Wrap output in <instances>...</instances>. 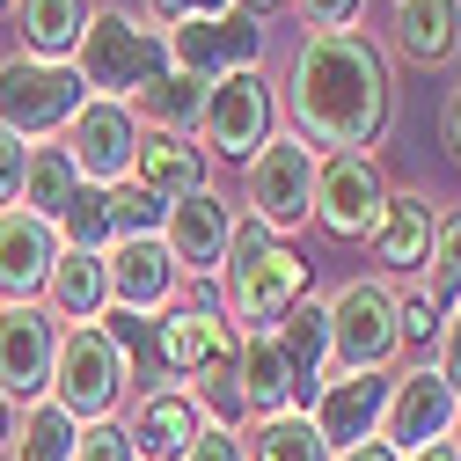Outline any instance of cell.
Masks as SVG:
<instances>
[{"label": "cell", "mask_w": 461, "mask_h": 461, "mask_svg": "<svg viewBox=\"0 0 461 461\" xmlns=\"http://www.w3.org/2000/svg\"><path fill=\"white\" fill-rule=\"evenodd\" d=\"M140 140H147V125L132 118V103H103V95H88V103L74 110V125L59 132V147H67V161H74V176L95 184V191L132 184Z\"/></svg>", "instance_id": "10"}, {"label": "cell", "mask_w": 461, "mask_h": 461, "mask_svg": "<svg viewBox=\"0 0 461 461\" xmlns=\"http://www.w3.org/2000/svg\"><path fill=\"white\" fill-rule=\"evenodd\" d=\"M168 67V30H154L147 15H132V8H95V23H88V37H81V51H74V74L88 81V95H103V103H132V95H147Z\"/></svg>", "instance_id": "3"}, {"label": "cell", "mask_w": 461, "mask_h": 461, "mask_svg": "<svg viewBox=\"0 0 461 461\" xmlns=\"http://www.w3.org/2000/svg\"><path fill=\"white\" fill-rule=\"evenodd\" d=\"M176 461H242V432H227V425H198V439H191Z\"/></svg>", "instance_id": "39"}, {"label": "cell", "mask_w": 461, "mask_h": 461, "mask_svg": "<svg viewBox=\"0 0 461 461\" xmlns=\"http://www.w3.org/2000/svg\"><path fill=\"white\" fill-rule=\"evenodd\" d=\"M235 198L227 191H191V198H176L168 205V220H161V249L176 257V271L184 278H220V264H227V242H235Z\"/></svg>", "instance_id": "12"}, {"label": "cell", "mask_w": 461, "mask_h": 461, "mask_svg": "<svg viewBox=\"0 0 461 461\" xmlns=\"http://www.w3.org/2000/svg\"><path fill=\"white\" fill-rule=\"evenodd\" d=\"M8 15H15V37H23L30 59L74 67V51H81V37L95 23V0H15Z\"/></svg>", "instance_id": "22"}, {"label": "cell", "mask_w": 461, "mask_h": 461, "mask_svg": "<svg viewBox=\"0 0 461 461\" xmlns=\"http://www.w3.org/2000/svg\"><path fill=\"white\" fill-rule=\"evenodd\" d=\"M168 59L198 81H220V74H242L264 59V23L227 8V15H205V23H176L168 30Z\"/></svg>", "instance_id": "15"}, {"label": "cell", "mask_w": 461, "mask_h": 461, "mask_svg": "<svg viewBox=\"0 0 461 461\" xmlns=\"http://www.w3.org/2000/svg\"><path fill=\"white\" fill-rule=\"evenodd\" d=\"M315 168H322V154H315L308 140L271 132V140L242 161V205H249V220L271 227L278 242L294 235V227H308V220H315Z\"/></svg>", "instance_id": "6"}, {"label": "cell", "mask_w": 461, "mask_h": 461, "mask_svg": "<svg viewBox=\"0 0 461 461\" xmlns=\"http://www.w3.org/2000/svg\"><path fill=\"white\" fill-rule=\"evenodd\" d=\"M388 44L411 67L461 59V0H395V8H388Z\"/></svg>", "instance_id": "19"}, {"label": "cell", "mask_w": 461, "mask_h": 461, "mask_svg": "<svg viewBox=\"0 0 461 461\" xmlns=\"http://www.w3.org/2000/svg\"><path fill=\"white\" fill-rule=\"evenodd\" d=\"M168 205L147 191V184H118L110 191V242H132V235H161Z\"/></svg>", "instance_id": "33"}, {"label": "cell", "mask_w": 461, "mask_h": 461, "mask_svg": "<svg viewBox=\"0 0 461 461\" xmlns=\"http://www.w3.org/2000/svg\"><path fill=\"white\" fill-rule=\"evenodd\" d=\"M198 402L184 395V388H147V395H132V454L140 461H176L191 439H198Z\"/></svg>", "instance_id": "20"}, {"label": "cell", "mask_w": 461, "mask_h": 461, "mask_svg": "<svg viewBox=\"0 0 461 461\" xmlns=\"http://www.w3.org/2000/svg\"><path fill=\"white\" fill-rule=\"evenodd\" d=\"M74 461H140V454H132V432L118 418H103V425L74 432Z\"/></svg>", "instance_id": "34"}, {"label": "cell", "mask_w": 461, "mask_h": 461, "mask_svg": "<svg viewBox=\"0 0 461 461\" xmlns=\"http://www.w3.org/2000/svg\"><path fill=\"white\" fill-rule=\"evenodd\" d=\"M278 132V81H264V67H242V74H220L205 88V110H198V147L205 161H249L264 140Z\"/></svg>", "instance_id": "8"}, {"label": "cell", "mask_w": 461, "mask_h": 461, "mask_svg": "<svg viewBox=\"0 0 461 461\" xmlns=\"http://www.w3.org/2000/svg\"><path fill=\"white\" fill-rule=\"evenodd\" d=\"M74 191H81V176H74L67 147H59V140H51V147H30V168H23V198H15V205L59 227V220H67V205H74Z\"/></svg>", "instance_id": "29"}, {"label": "cell", "mask_w": 461, "mask_h": 461, "mask_svg": "<svg viewBox=\"0 0 461 461\" xmlns=\"http://www.w3.org/2000/svg\"><path fill=\"white\" fill-rule=\"evenodd\" d=\"M125 395H132V366H125V352L103 337V322H74V330L59 337L51 402H59L74 425H103V418H118Z\"/></svg>", "instance_id": "7"}, {"label": "cell", "mask_w": 461, "mask_h": 461, "mask_svg": "<svg viewBox=\"0 0 461 461\" xmlns=\"http://www.w3.org/2000/svg\"><path fill=\"white\" fill-rule=\"evenodd\" d=\"M388 212V176L374 154H322L315 168V220L344 242H366Z\"/></svg>", "instance_id": "11"}, {"label": "cell", "mask_w": 461, "mask_h": 461, "mask_svg": "<svg viewBox=\"0 0 461 461\" xmlns=\"http://www.w3.org/2000/svg\"><path fill=\"white\" fill-rule=\"evenodd\" d=\"M330 315V374H388L402 352V294L388 278H344L322 301Z\"/></svg>", "instance_id": "4"}, {"label": "cell", "mask_w": 461, "mask_h": 461, "mask_svg": "<svg viewBox=\"0 0 461 461\" xmlns=\"http://www.w3.org/2000/svg\"><path fill=\"white\" fill-rule=\"evenodd\" d=\"M15 425H23V411H15V402H8V395H0V454H8V447H15Z\"/></svg>", "instance_id": "43"}, {"label": "cell", "mask_w": 461, "mask_h": 461, "mask_svg": "<svg viewBox=\"0 0 461 461\" xmlns=\"http://www.w3.org/2000/svg\"><path fill=\"white\" fill-rule=\"evenodd\" d=\"M59 242L67 249H110V191H95V184H81L74 191V205H67V220H59Z\"/></svg>", "instance_id": "32"}, {"label": "cell", "mask_w": 461, "mask_h": 461, "mask_svg": "<svg viewBox=\"0 0 461 461\" xmlns=\"http://www.w3.org/2000/svg\"><path fill=\"white\" fill-rule=\"evenodd\" d=\"M74 418L59 411V402H30L23 411V425H15V461H74Z\"/></svg>", "instance_id": "30"}, {"label": "cell", "mask_w": 461, "mask_h": 461, "mask_svg": "<svg viewBox=\"0 0 461 461\" xmlns=\"http://www.w3.org/2000/svg\"><path fill=\"white\" fill-rule=\"evenodd\" d=\"M23 168H30V147H23L8 125H0V212L23 198Z\"/></svg>", "instance_id": "37"}, {"label": "cell", "mask_w": 461, "mask_h": 461, "mask_svg": "<svg viewBox=\"0 0 461 461\" xmlns=\"http://www.w3.org/2000/svg\"><path fill=\"white\" fill-rule=\"evenodd\" d=\"M59 249L67 242H59V227H51V220L8 205V212H0V301H37L44 278H51V264H59Z\"/></svg>", "instance_id": "18"}, {"label": "cell", "mask_w": 461, "mask_h": 461, "mask_svg": "<svg viewBox=\"0 0 461 461\" xmlns=\"http://www.w3.org/2000/svg\"><path fill=\"white\" fill-rule=\"evenodd\" d=\"M235 381H242V411H249V418L301 411V381H294V366H285L278 337H242V366H235Z\"/></svg>", "instance_id": "25"}, {"label": "cell", "mask_w": 461, "mask_h": 461, "mask_svg": "<svg viewBox=\"0 0 461 461\" xmlns=\"http://www.w3.org/2000/svg\"><path fill=\"white\" fill-rule=\"evenodd\" d=\"M454 425V388L432 374V366H411V374H395V395H388V418H381V439L395 454H418L432 439H447Z\"/></svg>", "instance_id": "17"}, {"label": "cell", "mask_w": 461, "mask_h": 461, "mask_svg": "<svg viewBox=\"0 0 461 461\" xmlns=\"http://www.w3.org/2000/svg\"><path fill=\"white\" fill-rule=\"evenodd\" d=\"M8 8H15V0H0V15H8Z\"/></svg>", "instance_id": "46"}, {"label": "cell", "mask_w": 461, "mask_h": 461, "mask_svg": "<svg viewBox=\"0 0 461 461\" xmlns=\"http://www.w3.org/2000/svg\"><path fill=\"white\" fill-rule=\"evenodd\" d=\"M205 147H191V140H168V132H147L140 140V161H132V184H147L161 205H176V198H191V191H205Z\"/></svg>", "instance_id": "24"}, {"label": "cell", "mask_w": 461, "mask_h": 461, "mask_svg": "<svg viewBox=\"0 0 461 461\" xmlns=\"http://www.w3.org/2000/svg\"><path fill=\"white\" fill-rule=\"evenodd\" d=\"M439 315H447V308H439L432 294H411V301H402V344H418V352H425V344L439 337Z\"/></svg>", "instance_id": "38"}, {"label": "cell", "mask_w": 461, "mask_h": 461, "mask_svg": "<svg viewBox=\"0 0 461 461\" xmlns=\"http://www.w3.org/2000/svg\"><path fill=\"white\" fill-rule=\"evenodd\" d=\"M432 198L425 191H388V212H381V227L366 235V249H374V264L381 271H425V257H432Z\"/></svg>", "instance_id": "21"}, {"label": "cell", "mask_w": 461, "mask_h": 461, "mask_svg": "<svg viewBox=\"0 0 461 461\" xmlns=\"http://www.w3.org/2000/svg\"><path fill=\"white\" fill-rule=\"evenodd\" d=\"M439 140H447V154L461 161V81L447 88V110H439Z\"/></svg>", "instance_id": "41"}, {"label": "cell", "mask_w": 461, "mask_h": 461, "mask_svg": "<svg viewBox=\"0 0 461 461\" xmlns=\"http://www.w3.org/2000/svg\"><path fill=\"white\" fill-rule=\"evenodd\" d=\"M88 103V81L59 59H30V51H8L0 59V125H8L23 147H51L74 110Z\"/></svg>", "instance_id": "5"}, {"label": "cell", "mask_w": 461, "mask_h": 461, "mask_svg": "<svg viewBox=\"0 0 461 461\" xmlns=\"http://www.w3.org/2000/svg\"><path fill=\"white\" fill-rule=\"evenodd\" d=\"M308 301V257L285 249L271 227H257L249 212L235 220V242H227L220 264V308L242 337H271L285 315Z\"/></svg>", "instance_id": "2"}, {"label": "cell", "mask_w": 461, "mask_h": 461, "mask_svg": "<svg viewBox=\"0 0 461 461\" xmlns=\"http://www.w3.org/2000/svg\"><path fill=\"white\" fill-rule=\"evenodd\" d=\"M402 461H461V454H454L447 439H432V447H418V454H402Z\"/></svg>", "instance_id": "44"}, {"label": "cell", "mask_w": 461, "mask_h": 461, "mask_svg": "<svg viewBox=\"0 0 461 461\" xmlns=\"http://www.w3.org/2000/svg\"><path fill=\"white\" fill-rule=\"evenodd\" d=\"M278 110L294 118V140L315 154H374L395 118L388 51L359 30H308L285 59Z\"/></svg>", "instance_id": "1"}, {"label": "cell", "mask_w": 461, "mask_h": 461, "mask_svg": "<svg viewBox=\"0 0 461 461\" xmlns=\"http://www.w3.org/2000/svg\"><path fill=\"white\" fill-rule=\"evenodd\" d=\"M37 301L59 315L67 330H74V322H95V315L110 308V271H103V257H95V249H59V264H51V278H44Z\"/></svg>", "instance_id": "23"}, {"label": "cell", "mask_w": 461, "mask_h": 461, "mask_svg": "<svg viewBox=\"0 0 461 461\" xmlns=\"http://www.w3.org/2000/svg\"><path fill=\"white\" fill-rule=\"evenodd\" d=\"M59 337L67 322L44 301H0V395L30 411L51 395V366H59Z\"/></svg>", "instance_id": "9"}, {"label": "cell", "mask_w": 461, "mask_h": 461, "mask_svg": "<svg viewBox=\"0 0 461 461\" xmlns=\"http://www.w3.org/2000/svg\"><path fill=\"white\" fill-rule=\"evenodd\" d=\"M294 8L308 15V30H352L366 0H294Z\"/></svg>", "instance_id": "40"}, {"label": "cell", "mask_w": 461, "mask_h": 461, "mask_svg": "<svg viewBox=\"0 0 461 461\" xmlns=\"http://www.w3.org/2000/svg\"><path fill=\"white\" fill-rule=\"evenodd\" d=\"M388 395H395V374H330V381H322V395L308 402V425L322 432V447H330V454L366 447V439H381Z\"/></svg>", "instance_id": "14"}, {"label": "cell", "mask_w": 461, "mask_h": 461, "mask_svg": "<svg viewBox=\"0 0 461 461\" xmlns=\"http://www.w3.org/2000/svg\"><path fill=\"white\" fill-rule=\"evenodd\" d=\"M425 294L432 301H461V205H447L432 220V257H425Z\"/></svg>", "instance_id": "31"}, {"label": "cell", "mask_w": 461, "mask_h": 461, "mask_svg": "<svg viewBox=\"0 0 461 461\" xmlns=\"http://www.w3.org/2000/svg\"><path fill=\"white\" fill-rule=\"evenodd\" d=\"M271 337H278L285 366H294V381H301V411H308V402L322 395V381H330V315H322V301H301Z\"/></svg>", "instance_id": "26"}, {"label": "cell", "mask_w": 461, "mask_h": 461, "mask_svg": "<svg viewBox=\"0 0 461 461\" xmlns=\"http://www.w3.org/2000/svg\"><path fill=\"white\" fill-rule=\"evenodd\" d=\"M242 461H337V454L322 447V432L308 425V411H278V418H249Z\"/></svg>", "instance_id": "28"}, {"label": "cell", "mask_w": 461, "mask_h": 461, "mask_svg": "<svg viewBox=\"0 0 461 461\" xmlns=\"http://www.w3.org/2000/svg\"><path fill=\"white\" fill-rule=\"evenodd\" d=\"M432 374H439V381L461 395V301L439 315V337H432Z\"/></svg>", "instance_id": "35"}, {"label": "cell", "mask_w": 461, "mask_h": 461, "mask_svg": "<svg viewBox=\"0 0 461 461\" xmlns=\"http://www.w3.org/2000/svg\"><path fill=\"white\" fill-rule=\"evenodd\" d=\"M154 30H176V23H205V15H227L235 0H140Z\"/></svg>", "instance_id": "36"}, {"label": "cell", "mask_w": 461, "mask_h": 461, "mask_svg": "<svg viewBox=\"0 0 461 461\" xmlns=\"http://www.w3.org/2000/svg\"><path fill=\"white\" fill-rule=\"evenodd\" d=\"M154 352H161V381H168V388H191L198 374L242 359V330L227 322V315L168 308V315H154Z\"/></svg>", "instance_id": "13"}, {"label": "cell", "mask_w": 461, "mask_h": 461, "mask_svg": "<svg viewBox=\"0 0 461 461\" xmlns=\"http://www.w3.org/2000/svg\"><path fill=\"white\" fill-rule=\"evenodd\" d=\"M103 271H110V308H125V315H168V308H176L184 271H176V257L161 249V235L110 242Z\"/></svg>", "instance_id": "16"}, {"label": "cell", "mask_w": 461, "mask_h": 461, "mask_svg": "<svg viewBox=\"0 0 461 461\" xmlns=\"http://www.w3.org/2000/svg\"><path fill=\"white\" fill-rule=\"evenodd\" d=\"M205 88H212V81H198V74H184V67H168L147 95H132V118H140L147 132L191 140V132H198V110H205Z\"/></svg>", "instance_id": "27"}, {"label": "cell", "mask_w": 461, "mask_h": 461, "mask_svg": "<svg viewBox=\"0 0 461 461\" xmlns=\"http://www.w3.org/2000/svg\"><path fill=\"white\" fill-rule=\"evenodd\" d=\"M447 447L461 454V395H454V425H447Z\"/></svg>", "instance_id": "45"}, {"label": "cell", "mask_w": 461, "mask_h": 461, "mask_svg": "<svg viewBox=\"0 0 461 461\" xmlns=\"http://www.w3.org/2000/svg\"><path fill=\"white\" fill-rule=\"evenodd\" d=\"M337 461H402V454H395V447H388V439H366V447H344V454H337Z\"/></svg>", "instance_id": "42"}]
</instances>
